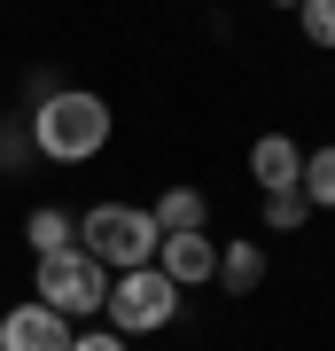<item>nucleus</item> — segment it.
<instances>
[{
	"label": "nucleus",
	"instance_id": "1",
	"mask_svg": "<svg viewBox=\"0 0 335 351\" xmlns=\"http://www.w3.org/2000/svg\"><path fill=\"white\" fill-rule=\"evenodd\" d=\"M32 156H47V164H86L110 149V133H117V117H110V101L86 94V86H55L47 101H32Z\"/></svg>",
	"mask_w": 335,
	"mask_h": 351
},
{
	"label": "nucleus",
	"instance_id": "2",
	"mask_svg": "<svg viewBox=\"0 0 335 351\" xmlns=\"http://www.w3.org/2000/svg\"><path fill=\"white\" fill-rule=\"evenodd\" d=\"M156 242H164V226H156L149 203H94V211L78 219V250H94L110 274L156 265Z\"/></svg>",
	"mask_w": 335,
	"mask_h": 351
},
{
	"label": "nucleus",
	"instance_id": "3",
	"mask_svg": "<svg viewBox=\"0 0 335 351\" xmlns=\"http://www.w3.org/2000/svg\"><path fill=\"white\" fill-rule=\"evenodd\" d=\"M32 297L39 304H55L62 320H94L101 304H110V265H101L94 250H47L39 258V274H32Z\"/></svg>",
	"mask_w": 335,
	"mask_h": 351
},
{
	"label": "nucleus",
	"instance_id": "4",
	"mask_svg": "<svg viewBox=\"0 0 335 351\" xmlns=\"http://www.w3.org/2000/svg\"><path fill=\"white\" fill-rule=\"evenodd\" d=\"M110 328L117 336H156V328L179 320V281L164 265H133V274H110Z\"/></svg>",
	"mask_w": 335,
	"mask_h": 351
},
{
	"label": "nucleus",
	"instance_id": "5",
	"mask_svg": "<svg viewBox=\"0 0 335 351\" xmlns=\"http://www.w3.org/2000/svg\"><path fill=\"white\" fill-rule=\"evenodd\" d=\"M71 336L78 328L55 313V304H8V313H0V351H71Z\"/></svg>",
	"mask_w": 335,
	"mask_h": 351
},
{
	"label": "nucleus",
	"instance_id": "6",
	"mask_svg": "<svg viewBox=\"0 0 335 351\" xmlns=\"http://www.w3.org/2000/svg\"><path fill=\"white\" fill-rule=\"evenodd\" d=\"M156 265H164L179 289L219 281V242H211V226H195V234H164V242H156Z\"/></svg>",
	"mask_w": 335,
	"mask_h": 351
},
{
	"label": "nucleus",
	"instance_id": "7",
	"mask_svg": "<svg viewBox=\"0 0 335 351\" xmlns=\"http://www.w3.org/2000/svg\"><path fill=\"white\" fill-rule=\"evenodd\" d=\"M249 180H258L265 195L297 188V180H304V149L288 133H258V141H249Z\"/></svg>",
	"mask_w": 335,
	"mask_h": 351
},
{
	"label": "nucleus",
	"instance_id": "8",
	"mask_svg": "<svg viewBox=\"0 0 335 351\" xmlns=\"http://www.w3.org/2000/svg\"><path fill=\"white\" fill-rule=\"evenodd\" d=\"M219 289L226 297H258L265 289V242H219Z\"/></svg>",
	"mask_w": 335,
	"mask_h": 351
},
{
	"label": "nucleus",
	"instance_id": "9",
	"mask_svg": "<svg viewBox=\"0 0 335 351\" xmlns=\"http://www.w3.org/2000/svg\"><path fill=\"white\" fill-rule=\"evenodd\" d=\"M149 211H156L164 234H195V226H211V203H203V188H187V180H179V188H164Z\"/></svg>",
	"mask_w": 335,
	"mask_h": 351
},
{
	"label": "nucleus",
	"instance_id": "10",
	"mask_svg": "<svg viewBox=\"0 0 335 351\" xmlns=\"http://www.w3.org/2000/svg\"><path fill=\"white\" fill-rule=\"evenodd\" d=\"M24 242H32V258L71 250V242H78V219H71V211H55V203H39V211L24 219Z\"/></svg>",
	"mask_w": 335,
	"mask_h": 351
},
{
	"label": "nucleus",
	"instance_id": "11",
	"mask_svg": "<svg viewBox=\"0 0 335 351\" xmlns=\"http://www.w3.org/2000/svg\"><path fill=\"white\" fill-rule=\"evenodd\" d=\"M297 188H304L312 211H335V141H327V149H304V180H297Z\"/></svg>",
	"mask_w": 335,
	"mask_h": 351
},
{
	"label": "nucleus",
	"instance_id": "12",
	"mask_svg": "<svg viewBox=\"0 0 335 351\" xmlns=\"http://www.w3.org/2000/svg\"><path fill=\"white\" fill-rule=\"evenodd\" d=\"M304 219H312V203H304V188H281V195H265V226H273V234H297Z\"/></svg>",
	"mask_w": 335,
	"mask_h": 351
},
{
	"label": "nucleus",
	"instance_id": "13",
	"mask_svg": "<svg viewBox=\"0 0 335 351\" xmlns=\"http://www.w3.org/2000/svg\"><path fill=\"white\" fill-rule=\"evenodd\" d=\"M297 24L312 47H335V0H297Z\"/></svg>",
	"mask_w": 335,
	"mask_h": 351
},
{
	"label": "nucleus",
	"instance_id": "14",
	"mask_svg": "<svg viewBox=\"0 0 335 351\" xmlns=\"http://www.w3.org/2000/svg\"><path fill=\"white\" fill-rule=\"evenodd\" d=\"M71 351H125L117 328H86V336H71Z\"/></svg>",
	"mask_w": 335,
	"mask_h": 351
},
{
	"label": "nucleus",
	"instance_id": "15",
	"mask_svg": "<svg viewBox=\"0 0 335 351\" xmlns=\"http://www.w3.org/2000/svg\"><path fill=\"white\" fill-rule=\"evenodd\" d=\"M24 149H32V133L16 141V125H0V172H16V164H24Z\"/></svg>",
	"mask_w": 335,
	"mask_h": 351
},
{
	"label": "nucleus",
	"instance_id": "16",
	"mask_svg": "<svg viewBox=\"0 0 335 351\" xmlns=\"http://www.w3.org/2000/svg\"><path fill=\"white\" fill-rule=\"evenodd\" d=\"M273 8H297V0H273Z\"/></svg>",
	"mask_w": 335,
	"mask_h": 351
}]
</instances>
